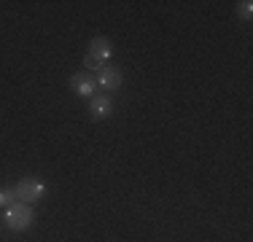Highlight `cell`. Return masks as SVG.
<instances>
[{"instance_id": "obj_1", "label": "cell", "mask_w": 253, "mask_h": 242, "mask_svg": "<svg viewBox=\"0 0 253 242\" xmlns=\"http://www.w3.org/2000/svg\"><path fill=\"white\" fill-rule=\"evenodd\" d=\"M5 223H8V229H14V232H22V229H27L30 223H33V210L27 207V204H11L8 207V215H5Z\"/></svg>"}, {"instance_id": "obj_2", "label": "cell", "mask_w": 253, "mask_h": 242, "mask_svg": "<svg viewBox=\"0 0 253 242\" xmlns=\"http://www.w3.org/2000/svg\"><path fill=\"white\" fill-rule=\"evenodd\" d=\"M43 191H46V186L41 183V180L27 178V180H22V183H19V189H16V197L25 199V202H35V199L43 197Z\"/></svg>"}, {"instance_id": "obj_3", "label": "cell", "mask_w": 253, "mask_h": 242, "mask_svg": "<svg viewBox=\"0 0 253 242\" xmlns=\"http://www.w3.org/2000/svg\"><path fill=\"white\" fill-rule=\"evenodd\" d=\"M70 89H73L78 97H94V81L86 73H76V76L70 78Z\"/></svg>"}, {"instance_id": "obj_4", "label": "cell", "mask_w": 253, "mask_h": 242, "mask_svg": "<svg viewBox=\"0 0 253 242\" xmlns=\"http://www.w3.org/2000/svg\"><path fill=\"white\" fill-rule=\"evenodd\" d=\"M111 111H113V105H111V100H108L105 94L92 97V102H89V113H92L94 119H105V116H111Z\"/></svg>"}, {"instance_id": "obj_5", "label": "cell", "mask_w": 253, "mask_h": 242, "mask_svg": "<svg viewBox=\"0 0 253 242\" xmlns=\"http://www.w3.org/2000/svg\"><path fill=\"white\" fill-rule=\"evenodd\" d=\"M89 54L105 62V59L113 54V46H111V40H108V38H102V35H97V38H92V43H89Z\"/></svg>"}, {"instance_id": "obj_6", "label": "cell", "mask_w": 253, "mask_h": 242, "mask_svg": "<svg viewBox=\"0 0 253 242\" xmlns=\"http://www.w3.org/2000/svg\"><path fill=\"white\" fill-rule=\"evenodd\" d=\"M97 81H100V86L102 89H119L122 86V73L119 70H113V68H102L100 73H97Z\"/></svg>"}, {"instance_id": "obj_7", "label": "cell", "mask_w": 253, "mask_h": 242, "mask_svg": "<svg viewBox=\"0 0 253 242\" xmlns=\"http://www.w3.org/2000/svg\"><path fill=\"white\" fill-rule=\"evenodd\" d=\"M84 68L86 70H102V59H97V57H92V54H89V57H84Z\"/></svg>"}, {"instance_id": "obj_8", "label": "cell", "mask_w": 253, "mask_h": 242, "mask_svg": "<svg viewBox=\"0 0 253 242\" xmlns=\"http://www.w3.org/2000/svg\"><path fill=\"white\" fill-rule=\"evenodd\" d=\"M14 199H19L16 197V189H3L0 191V204H14Z\"/></svg>"}, {"instance_id": "obj_9", "label": "cell", "mask_w": 253, "mask_h": 242, "mask_svg": "<svg viewBox=\"0 0 253 242\" xmlns=\"http://www.w3.org/2000/svg\"><path fill=\"white\" fill-rule=\"evenodd\" d=\"M237 11H240V16H243V19H251V14H253V3H251V0H245V3H240V5H237Z\"/></svg>"}]
</instances>
